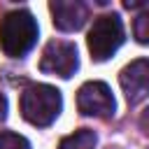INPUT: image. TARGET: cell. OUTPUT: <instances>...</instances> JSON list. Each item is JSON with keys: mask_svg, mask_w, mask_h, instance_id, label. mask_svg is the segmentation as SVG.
<instances>
[{"mask_svg": "<svg viewBox=\"0 0 149 149\" xmlns=\"http://www.w3.org/2000/svg\"><path fill=\"white\" fill-rule=\"evenodd\" d=\"M133 35L140 44H149V9L140 12L133 21Z\"/></svg>", "mask_w": 149, "mask_h": 149, "instance_id": "9", "label": "cell"}, {"mask_svg": "<svg viewBox=\"0 0 149 149\" xmlns=\"http://www.w3.org/2000/svg\"><path fill=\"white\" fill-rule=\"evenodd\" d=\"M95 142H98V137H95L93 130L79 128V130H74L72 135L63 137L61 144H58V149H95Z\"/></svg>", "mask_w": 149, "mask_h": 149, "instance_id": "8", "label": "cell"}, {"mask_svg": "<svg viewBox=\"0 0 149 149\" xmlns=\"http://www.w3.org/2000/svg\"><path fill=\"white\" fill-rule=\"evenodd\" d=\"M79 68V58H77V47L72 42L65 40H51L40 58V70L47 74H56L63 79H70Z\"/></svg>", "mask_w": 149, "mask_h": 149, "instance_id": "4", "label": "cell"}, {"mask_svg": "<svg viewBox=\"0 0 149 149\" xmlns=\"http://www.w3.org/2000/svg\"><path fill=\"white\" fill-rule=\"evenodd\" d=\"M63 109L61 91L49 84H30L21 93V116L33 126H51Z\"/></svg>", "mask_w": 149, "mask_h": 149, "instance_id": "2", "label": "cell"}, {"mask_svg": "<svg viewBox=\"0 0 149 149\" xmlns=\"http://www.w3.org/2000/svg\"><path fill=\"white\" fill-rule=\"evenodd\" d=\"M91 58L102 63L107 61L121 44H123V23L119 19V14H102L93 21L88 37H86Z\"/></svg>", "mask_w": 149, "mask_h": 149, "instance_id": "3", "label": "cell"}, {"mask_svg": "<svg viewBox=\"0 0 149 149\" xmlns=\"http://www.w3.org/2000/svg\"><path fill=\"white\" fill-rule=\"evenodd\" d=\"M7 119V98L0 93V121H5Z\"/></svg>", "mask_w": 149, "mask_h": 149, "instance_id": "12", "label": "cell"}, {"mask_svg": "<svg viewBox=\"0 0 149 149\" xmlns=\"http://www.w3.org/2000/svg\"><path fill=\"white\" fill-rule=\"evenodd\" d=\"M119 84L128 105H137L149 95V58H137L119 72Z\"/></svg>", "mask_w": 149, "mask_h": 149, "instance_id": "6", "label": "cell"}, {"mask_svg": "<svg viewBox=\"0 0 149 149\" xmlns=\"http://www.w3.org/2000/svg\"><path fill=\"white\" fill-rule=\"evenodd\" d=\"M37 42V21L28 9H14L0 21V49L9 58L26 56Z\"/></svg>", "mask_w": 149, "mask_h": 149, "instance_id": "1", "label": "cell"}, {"mask_svg": "<svg viewBox=\"0 0 149 149\" xmlns=\"http://www.w3.org/2000/svg\"><path fill=\"white\" fill-rule=\"evenodd\" d=\"M140 128H142V133L149 137V107L140 114Z\"/></svg>", "mask_w": 149, "mask_h": 149, "instance_id": "11", "label": "cell"}, {"mask_svg": "<svg viewBox=\"0 0 149 149\" xmlns=\"http://www.w3.org/2000/svg\"><path fill=\"white\" fill-rule=\"evenodd\" d=\"M0 149H30V142L19 133H0Z\"/></svg>", "mask_w": 149, "mask_h": 149, "instance_id": "10", "label": "cell"}, {"mask_svg": "<svg viewBox=\"0 0 149 149\" xmlns=\"http://www.w3.org/2000/svg\"><path fill=\"white\" fill-rule=\"evenodd\" d=\"M77 109L84 116L109 119L116 109V102L105 81H86L77 91Z\"/></svg>", "mask_w": 149, "mask_h": 149, "instance_id": "5", "label": "cell"}, {"mask_svg": "<svg viewBox=\"0 0 149 149\" xmlns=\"http://www.w3.org/2000/svg\"><path fill=\"white\" fill-rule=\"evenodd\" d=\"M49 9H51L54 26L65 33L79 30L88 19V5L81 0H51Z\"/></svg>", "mask_w": 149, "mask_h": 149, "instance_id": "7", "label": "cell"}]
</instances>
